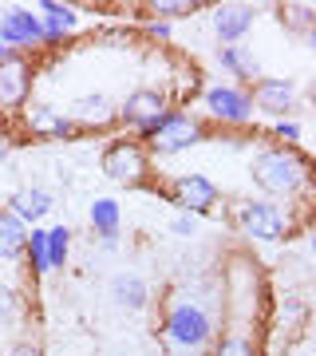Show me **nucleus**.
Returning a JSON list of instances; mask_svg holds the SVG:
<instances>
[{
	"label": "nucleus",
	"instance_id": "1",
	"mask_svg": "<svg viewBox=\"0 0 316 356\" xmlns=\"http://www.w3.org/2000/svg\"><path fill=\"white\" fill-rule=\"evenodd\" d=\"M253 178L269 194H289L304 182V159H297L292 151H265L253 163Z\"/></svg>",
	"mask_w": 316,
	"mask_h": 356
},
{
	"label": "nucleus",
	"instance_id": "2",
	"mask_svg": "<svg viewBox=\"0 0 316 356\" xmlns=\"http://www.w3.org/2000/svg\"><path fill=\"white\" fill-rule=\"evenodd\" d=\"M103 175H111L115 182H139L147 175V154L139 151V143H111L103 151Z\"/></svg>",
	"mask_w": 316,
	"mask_h": 356
},
{
	"label": "nucleus",
	"instance_id": "3",
	"mask_svg": "<svg viewBox=\"0 0 316 356\" xmlns=\"http://www.w3.org/2000/svg\"><path fill=\"white\" fill-rule=\"evenodd\" d=\"M238 218H241V229L249 238H261V242H277L285 234V218H281L277 206H269V202H241Z\"/></svg>",
	"mask_w": 316,
	"mask_h": 356
},
{
	"label": "nucleus",
	"instance_id": "4",
	"mask_svg": "<svg viewBox=\"0 0 316 356\" xmlns=\"http://www.w3.org/2000/svg\"><path fill=\"white\" fill-rule=\"evenodd\" d=\"M170 337H174L178 344H202L206 341V332H210V321H206L202 309H194V305H178L174 313H170Z\"/></svg>",
	"mask_w": 316,
	"mask_h": 356
},
{
	"label": "nucleus",
	"instance_id": "5",
	"mask_svg": "<svg viewBox=\"0 0 316 356\" xmlns=\"http://www.w3.org/2000/svg\"><path fill=\"white\" fill-rule=\"evenodd\" d=\"M40 36H44V24L32 13H24V8H13V13L0 16V44L4 48L8 44H32Z\"/></svg>",
	"mask_w": 316,
	"mask_h": 356
},
{
	"label": "nucleus",
	"instance_id": "6",
	"mask_svg": "<svg viewBox=\"0 0 316 356\" xmlns=\"http://www.w3.org/2000/svg\"><path fill=\"white\" fill-rule=\"evenodd\" d=\"M178 202L186 206V210H198L202 214V210H210L217 202V186L202 175H182L178 178Z\"/></svg>",
	"mask_w": 316,
	"mask_h": 356
},
{
	"label": "nucleus",
	"instance_id": "7",
	"mask_svg": "<svg viewBox=\"0 0 316 356\" xmlns=\"http://www.w3.org/2000/svg\"><path fill=\"white\" fill-rule=\"evenodd\" d=\"M28 67L20 64V60H4L0 64V103L4 107H16V103H24L28 95Z\"/></svg>",
	"mask_w": 316,
	"mask_h": 356
},
{
	"label": "nucleus",
	"instance_id": "8",
	"mask_svg": "<svg viewBox=\"0 0 316 356\" xmlns=\"http://www.w3.org/2000/svg\"><path fill=\"white\" fill-rule=\"evenodd\" d=\"M198 139H202V131L182 115H166V123L158 127V147L163 151H182V147H194Z\"/></svg>",
	"mask_w": 316,
	"mask_h": 356
},
{
	"label": "nucleus",
	"instance_id": "9",
	"mask_svg": "<svg viewBox=\"0 0 316 356\" xmlns=\"http://www.w3.org/2000/svg\"><path fill=\"white\" fill-rule=\"evenodd\" d=\"M206 103H210V111L222 115V119H233V123H241V119H249V95H241V91L233 88H214L210 95H206Z\"/></svg>",
	"mask_w": 316,
	"mask_h": 356
},
{
	"label": "nucleus",
	"instance_id": "10",
	"mask_svg": "<svg viewBox=\"0 0 316 356\" xmlns=\"http://www.w3.org/2000/svg\"><path fill=\"white\" fill-rule=\"evenodd\" d=\"M253 24V8H245V4H226V8H217L214 13V28L222 40H238L245 36V28Z\"/></svg>",
	"mask_w": 316,
	"mask_h": 356
},
{
	"label": "nucleus",
	"instance_id": "11",
	"mask_svg": "<svg viewBox=\"0 0 316 356\" xmlns=\"http://www.w3.org/2000/svg\"><path fill=\"white\" fill-rule=\"evenodd\" d=\"M253 99L261 103L265 111L281 115V111H289V107H292V83H289V79H261L257 91H253Z\"/></svg>",
	"mask_w": 316,
	"mask_h": 356
},
{
	"label": "nucleus",
	"instance_id": "12",
	"mask_svg": "<svg viewBox=\"0 0 316 356\" xmlns=\"http://www.w3.org/2000/svg\"><path fill=\"white\" fill-rule=\"evenodd\" d=\"M166 111V103H163V95L158 91H135V95H126V103H123V115L126 119H135V123H151V119H158V115Z\"/></svg>",
	"mask_w": 316,
	"mask_h": 356
},
{
	"label": "nucleus",
	"instance_id": "13",
	"mask_svg": "<svg viewBox=\"0 0 316 356\" xmlns=\"http://www.w3.org/2000/svg\"><path fill=\"white\" fill-rule=\"evenodd\" d=\"M67 115L79 119V123H95V127H103V123L111 119V103L103 99V95H83V99H76L72 107H67Z\"/></svg>",
	"mask_w": 316,
	"mask_h": 356
},
{
	"label": "nucleus",
	"instance_id": "14",
	"mask_svg": "<svg viewBox=\"0 0 316 356\" xmlns=\"http://www.w3.org/2000/svg\"><path fill=\"white\" fill-rule=\"evenodd\" d=\"M13 206H16V210H13L16 222H36V218H44L51 210V198L44 191H20L13 198Z\"/></svg>",
	"mask_w": 316,
	"mask_h": 356
},
{
	"label": "nucleus",
	"instance_id": "15",
	"mask_svg": "<svg viewBox=\"0 0 316 356\" xmlns=\"http://www.w3.org/2000/svg\"><path fill=\"white\" fill-rule=\"evenodd\" d=\"M111 293H115L119 305H131V309L147 305V285H142L139 277H131V273H119V277L111 281Z\"/></svg>",
	"mask_w": 316,
	"mask_h": 356
},
{
	"label": "nucleus",
	"instance_id": "16",
	"mask_svg": "<svg viewBox=\"0 0 316 356\" xmlns=\"http://www.w3.org/2000/svg\"><path fill=\"white\" fill-rule=\"evenodd\" d=\"M24 242H28L24 226L13 214H0V257H16L24 250Z\"/></svg>",
	"mask_w": 316,
	"mask_h": 356
},
{
	"label": "nucleus",
	"instance_id": "17",
	"mask_svg": "<svg viewBox=\"0 0 316 356\" xmlns=\"http://www.w3.org/2000/svg\"><path fill=\"white\" fill-rule=\"evenodd\" d=\"M28 123H32L36 135H67V131H72V123H67L63 115H56L51 107H32V111H28Z\"/></svg>",
	"mask_w": 316,
	"mask_h": 356
},
{
	"label": "nucleus",
	"instance_id": "18",
	"mask_svg": "<svg viewBox=\"0 0 316 356\" xmlns=\"http://www.w3.org/2000/svg\"><path fill=\"white\" fill-rule=\"evenodd\" d=\"M91 226L111 242L115 229H119V206H115L111 198H95V206H91Z\"/></svg>",
	"mask_w": 316,
	"mask_h": 356
},
{
	"label": "nucleus",
	"instance_id": "19",
	"mask_svg": "<svg viewBox=\"0 0 316 356\" xmlns=\"http://www.w3.org/2000/svg\"><path fill=\"white\" fill-rule=\"evenodd\" d=\"M44 13H48L44 36H63V32H72V28H76V13H72V8H63V4H51V0H44Z\"/></svg>",
	"mask_w": 316,
	"mask_h": 356
},
{
	"label": "nucleus",
	"instance_id": "20",
	"mask_svg": "<svg viewBox=\"0 0 316 356\" xmlns=\"http://www.w3.org/2000/svg\"><path fill=\"white\" fill-rule=\"evenodd\" d=\"M67 229L63 226H56V229H48V238H44V250H48V269H56V266H63V257H67Z\"/></svg>",
	"mask_w": 316,
	"mask_h": 356
},
{
	"label": "nucleus",
	"instance_id": "21",
	"mask_svg": "<svg viewBox=\"0 0 316 356\" xmlns=\"http://www.w3.org/2000/svg\"><path fill=\"white\" fill-rule=\"evenodd\" d=\"M222 64L229 72H241V76H253L257 72V64H253L249 56H241V48H222Z\"/></svg>",
	"mask_w": 316,
	"mask_h": 356
},
{
	"label": "nucleus",
	"instance_id": "22",
	"mask_svg": "<svg viewBox=\"0 0 316 356\" xmlns=\"http://www.w3.org/2000/svg\"><path fill=\"white\" fill-rule=\"evenodd\" d=\"M44 238H48V229H32V238L24 242V245H32V261H36L40 273L48 269V250H44Z\"/></svg>",
	"mask_w": 316,
	"mask_h": 356
},
{
	"label": "nucleus",
	"instance_id": "23",
	"mask_svg": "<svg viewBox=\"0 0 316 356\" xmlns=\"http://www.w3.org/2000/svg\"><path fill=\"white\" fill-rule=\"evenodd\" d=\"M217 356H253V348H249V341H245V337H229V341H222Z\"/></svg>",
	"mask_w": 316,
	"mask_h": 356
},
{
	"label": "nucleus",
	"instance_id": "24",
	"mask_svg": "<svg viewBox=\"0 0 316 356\" xmlns=\"http://www.w3.org/2000/svg\"><path fill=\"white\" fill-rule=\"evenodd\" d=\"M154 13L158 16H178V13H194V4H190V0H158Z\"/></svg>",
	"mask_w": 316,
	"mask_h": 356
},
{
	"label": "nucleus",
	"instance_id": "25",
	"mask_svg": "<svg viewBox=\"0 0 316 356\" xmlns=\"http://www.w3.org/2000/svg\"><path fill=\"white\" fill-rule=\"evenodd\" d=\"M13 309H16V297H13V289H4V285H0V325H4V321L13 317Z\"/></svg>",
	"mask_w": 316,
	"mask_h": 356
},
{
	"label": "nucleus",
	"instance_id": "26",
	"mask_svg": "<svg viewBox=\"0 0 316 356\" xmlns=\"http://www.w3.org/2000/svg\"><path fill=\"white\" fill-rule=\"evenodd\" d=\"M277 135L281 139H297L301 131H297V123H277Z\"/></svg>",
	"mask_w": 316,
	"mask_h": 356
},
{
	"label": "nucleus",
	"instance_id": "27",
	"mask_svg": "<svg viewBox=\"0 0 316 356\" xmlns=\"http://www.w3.org/2000/svg\"><path fill=\"white\" fill-rule=\"evenodd\" d=\"M174 234H194V218H178V222H174Z\"/></svg>",
	"mask_w": 316,
	"mask_h": 356
},
{
	"label": "nucleus",
	"instance_id": "28",
	"mask_svg": "<svg viewBox=\"0 0 316 356\" xmlns=\"http://www.w3.org/2000/svg\"><path fill=\"white\" fill-rule=\"evenodd\" d=\"M13 356H40V348H36V344H16Z\"/></svg>",
	"mask_w": 316,
	"mask_h": 356
},
{
	"label": "nucleus",
	"instance_id": "29",
	"mask_svg": "<svg viewBox=\"0 0 316 356\" xmlns=\"http://www.w3.org/2000/svg\"><path fill=\"white\" fill-rule=\"evenodd\" d=\"M4 60H8V48H4V44H0V64H4Z\"/></svg>",
	"mask_w": 316,
	"mask_h": 356
},
{
	"label": "nucleus",
	"instance_id": "30",
	"mask_svg": "<svg viewBox=\"0 0 316 356\" xmlns=\"http://www.w3.org/2000/svg\"><path fill=\"white\" fill-rule=\"evenodd\" d=\"M4 154H8V147H4V143H0V159H4Z\"/></svg>",
	"mask_w": 316,
	"mask_h": 356
}]
</instances>
